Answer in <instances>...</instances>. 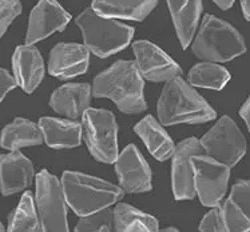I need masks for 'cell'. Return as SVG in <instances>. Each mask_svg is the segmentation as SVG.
Instances as JSON below:
<instances>
[{
    "label": "cell",
    "mask_w": 250,
    "mask_h": 232,
    "mask_svg": "<svg viewBox=\"0 0 250 232\" xmlns=\"http://www.w3.org/2000/svg\"><path fill=\"white\" fill-rule=\"evenodd\" d=\"M77 25L82 31L84 46L98 58H108L122 51L134 36L133 27L98 15L91 7L78 16Z\"/></svg>",
    "instance_id": "5"
},
{
    "label": "cell",
    "mask_w": 250,
    "mask_h": 232,
    "mask_svg": "<svg viewBox=\"0 0 250 232\" xmlns=\"http://www.w3.org/2000/svg\"><path fill=\"white\" fill-rule=\"evenodd\" d=\"M83 134L94 159L106 164L115 163L118 156V124L112 112L87 108L83 114Z\"/></svg>",
    "instance_id": "7"
},
{
    "label": "cell",
    "mask_w": 250,
    "mask_h": 232,
    "mask_svg": "<svg viewBox=\"0 0 250 232\" xmlns=\"http://www.w3.org/2000/svg\"><path fill=\"white\" fill-rule=\"evenodd\" d=\"M195 155H205L204 147L197 137H188L174 148L171 182L177 200H190L197 195L193 167V156Z\"/></svg>",
    "instance_id": "10"
},
{
    "label": "cell",
    "mask_w": 250,
    "mask_h": 232,
    "mask_svg": "<svg viewBox=\"0 0 250 232\" xmlns=\"http://www.w3.org/2000/svg\"><path fill=\"white\" fill-rule=\"evenodd\" d=\"M213 1L220 7L221 10H229L230 7L234 4V0H213Z\"/></svg>",
    "instance_id": "33"
},
{
    "label": "cell",
    "mask_w": 250,
    "mask_h": 232,
    "mask_svg": "<svg viewBox=\"0 0 250 232\" xmlns=\"http://www.w3.org/2000/svg\"><path fill=\"white\" fill-rule=\"evenodd\" d=\"M195 193L205 207L218 206L224 199L230 177V167L205 155L193 156Z\"/></svg>",
    "instance_id": "9"
},
{
    "label": "cell",
    "mask_w": 250,
    "mask_h": 232,
    "mask_svg": "<svg viewBox=\"0 0 250 232\" xmlns=\"http://www.w3.org/2000/svg\"><path fill=\"white\" fill-rule=\"evenodd\" d=\"M164 231H178L177 228H173V227H168V228H165Z\"/></svg>",
    "instance_id": "35"
},
{
    "label": "cell",
    "mask_w": 250,
    "mask_h": 232,
    "mask_svg": "<svg viewBox=\"0 0 250 232\" xmlns=\"http://www.w3.org/2000/svg\"><path fill=\"white\" fill-rule=\"evenodd\" d=\"M34 179V166L21 151L0 155V191L4 196L26 190Z\"/></svg>",
    "instance_id": "15"
},
{
    "label": "cell",
    "mask_w": 250,
    "mask_h": 232,
    "mask_svg": "<svg viewBox=\"0 0 250 232\" xmlns=\"http://www.w3.org/2000/svg\"><path fill=\"white\" fill-rule=\"evenodd\" d=\"M4 231V226L1 224V222H0V232H3Z\"/></svg>",
    "instance_id": "36"
},
{
    "label": "cell",
    "mask_w": 250,
    "mask_h": 232,
    "mask_svg": "<svg viewBox=\"0 0 250 232\" xmlns=\"http://www.w3.org/2000/svg\"><path fill=\"white\" fill-rule=\"evenodd\" d=\"M246 51L244 38L233 25L213 15H206L193 41L194 55L204 61L225 63Z\"/></svg>",
    "instance_id": "4"
},
{
    "label": "cell",
    "mask_w": 250,
    "mask_h": 232,
    "mask_svg": "<svg viewBox=\"0 0 250 232\" xmlns=\"http://www.w3.org/2000/svg\"><path fill=\"white\" fill-rule=\"evenodd\" d=\"M90 50L79 43H59L50 52L48 72L58 79H71L88 68Z\"/></svg>",
    "instance_id": "14"
},
{
    "label": "cell",
    "mask_w": 250,
    "mask_h": 232,
    "mask_svg": "<svg viewBox=\"0 0 250 232\" xmlns=\"http://www.w3.org/2000/svg\"><path fill=\"white\" fill-rule=\"evenodd\" d=\"M21 0H0V38L4 35L15 18L21 15Z\"/></svg>",
    "instance_id": "29"
},
{
    "label": "cell",
    "mask_w": 250,
    "mask_h": 232,
    "mask_svg": "<svg viewBox=\"0 0 250 232\" xmlns=\"http://www.w3.org/2000/svg\"><path fill=\"white\" fill-rule=\"evenodd\" d=\"M199 231L204 232H224L226 231V226H225L224 213H222V207L220 204L214 206L213 210H210L202 222L199 224Z\"/></svg>",
    "instance_id": "30"
},
{
    "label": "cell",
    "mask_w": 250,
    "mask_h": 232,
    "mask_svg": "<svg viewBox=\"0 0 250 232\" xmlns=\"http://www.w3.org/2000/svg\"><path fill=\"white\" fill-rule=\"evenodd\" d=\"M91 104V86L87 83H68L54 91L50 106L59 115L68 119L83 116Z\"/></svg>",
    "instance_id": "17"
},
{
    "label": "cell",
    "mask_w": 250,
    "mask_h": 232,
    "mask_svg": "<svg viewBox=\"0 0 250 232\" xmlns=\"http://www.w3.org/2000/svg\"><path fill=\"white\" fill-rule=\"evenodd\" d=\"M7 230L11 232H38L42 231L41 220L38 216L35 202L31 192H24L15 211L8 219Z\"/></svg>",
    "instance_id": "25"
},
{
    "label": "cell",
    "mask_w": 250,
    "mask_h": 232,
    "mask_svg": "<svg viewBox=\"0 0 250 232\" xmlns=\"http://www.w3.org/2000/svg\"><path fill=\"white\" fill-rule=\"evenodd\" d=\"M241 7L244 11L245 19L250 20V0H241Z\"/></svg>",
    "instance_id": "34"
},
{
    "label": "cell",
    "mask_w": 250,
    "mask_h": 232,
    "mask_svg": "<svg viewBox=\"0 0 250 232\" xmlns=\"http://www.w3.org/2000/svg\"><path fill=\"white\" fill-rule=\"evenodd\" d=\"M157 108L158 119L164 126L179 123L201 124L217 116L209 103L181 76L166 81Z\"/></svg>",
    "instance_id": "2"
},
{
    "label": "cell",
    "mask_w": 250,
    "mask_h": 232,
    "mask_svg": "<svg viewBox=\"0 0 250 232\" xmlns=\"http://www.w3.org/2000/svg\"><path fill=\"white\" fill-rule=\"evenodd\" d=\"M15 87V79L8 74V71L0 68V101L3 100L5 97V95L10 91H12Z\"/></svg>",
    "instance_id": "31"
},
{
    "label": "cell",
    "mask_w": 250,
    "mask_h": 232,
    "mask_svg": "<svg viewBox=\"0 0 250 232\" xmlns=\"http://www.w3.org/2000/svg\"><path fill=\"white\" fill-rule=\"evenodd\" d=\"M240 115H241V117L245 120L246 126H248V128H249V132H250V96L248 97V100L244 103V106L241 107Z\"/></svg>",
    "instance_id": "32"
},
{
    "label": "cell",
    "mask_w": 250,
    "mask_h": 232,
    "mask_svg": "<svg viewBox=\"0 0 250 232\" xmlns=\"http://www.w3.org/2000/svg\"><path fill=\"white\" fill-rule=\"evenodd\" d=\"M43 141L44 137L39 124L23 117H16L11 124L3 128L0 135V146L10 151L19 150L21 147L39 146Z\"/></svg>",
    "instance_id": "22"
},
{
    "label": "cell",
    "mask_w": 250,
    "mask_h": 232,
    "mask_svg": "<svg viewBox=\"0 0 250 232\" xmlns=\"http://www.w3.org/2000/svg\"><path fill=\"white\" fill-rule=\"evenodd\" d=\"M135 63L141 75L150 81H167L182 75L178 63L147 40H138L133 44Z\"/></svg>",
    "instance_id": "11"
},
{
    "label": "cell",
    "mask_w": 250,
    "mask_h": 232,
    "mask_svg": "<svg viewBox=\"0 0 250 232\" xmlns=\"http://www.w3.org/2000/svg\"><path fill=\"white\" fill-rule=\"evenodd\" d=\"M158 0H94L92 10L104 18L145 20L155 8Z\"/></svg>",
    "instance_id": "20"
},
{
    "label": "cell",
    "mask_w": 250,
    "mask_h": 232,
    "mask_svg": "<svg viewBox=\"0 0 250 232\" xmlns=\"http://www.w3.org/2000/svg\"><path fill=\"white\" fill-rule=\"evenodd\" d=\"M39 127L43 132L46 144L54 150L81 146L82 124L79 121L44 116L39 120Z\"/></svg>",
    "instance_id": "18"
},
{
    "label": "cell",
    "mask_w": 250,
    "mask_h": 232,
    "mask_svg": "<svg viewBox=\"0 0 250 232\" xmlns=\"http://www.w3.org/2000/svg\"><path fill=\"white\" fill-rule=\"evenodd\" d=\"M199 141L208 156L230 168L246 154L245 136L229 116H222Z\"/></svg>",
    "instance_id": "8"
},
{
    "label": "cell",
    "mask_w": 250,
    "mask_h": 232,
    "mask_svg": "<svg viewBox=\"0 0 250 232\" xmlns=\"http://www.w3.org/2000/svg\"><path fill=\"white\" fill-rule=\"evenodd\" d=\"M230 80L229 71L214 61H204L195 64L189 72V83L194 87L222 90Z\"/></svg>",
    "instance_id": "24"
},
{
    "label": "cell",
    "mask_w": 250,
    "mask_h": 232,
    "mask_svg": "<svg viewBox=\"0 0 250 232\" xmlns=\"http://www.w3.org/2000/svg\"><path fill=\"white\" fill-rule=\"evenodd\" d=\"M35 206L42 231H68L67 203L63 186L59 179L47 170L41 171L36 176Z\"/></svg>",
    "instance_id": "6"
},
{
    "label": "cell",
    "mask_w": 250,
    "mask_h": 232,
    "mask_svg": "<svg viewBox=\"0 0 250 232\" xmlns=\"http://www.w3.org/2000/svg\"><path fill=\"white\" fill-rule=\"evenodd\" d=\"M224 213L226 231L230 232H248L250 231V219L237 207L230 199L221 206Z\"/></svg>",
    "instance_id": "27"
},
{
    "label": "cell",
    "mask_w": 250,
    "mask_h": 232,
    "mask_svg": "<svg viewBox=\"0 0 250 232\" xmlns=\"http://www.w3.org/2000/svg\"><path fill=\"white\" fill-rule=\"evenodd\" d=\"M134 131L138 134V136L142 139L145 146L147 147L150 154L157 160L165 162L168 157L173 156L175 148L173 140L153 115L143 117L138 124H135Z\"/></svg>",
    "instance_id": "21"
},
{
    "label": "cell",
    "mask_w": 250,
    "mask_h": 232,
    "mask_svg": "<svg viewBox=\"0 0 250 232\" xmlns=\"http://www.w3.org/2000/svg\"><path fill=\"white\" fill-rule=\"evenodd\" d=\"M114 230L118 232H155L159 230V223L146 212L126 203H119L114 208Z\"/></svg>",
    "instance_id": "23"
},
{
    "label": "cell",
    "mask_w": 250,
    "mask_h": 232,
    "mask_svg": "<svg viewBox=\"0 0 250 232\" xmlns=\"http://www.w3.org/2000/svg\"><path fill=\"white\" fill-rule=\"evenodd\" d=\"M229 199L250 219V179L235 182Z\"/></svg>",
    "instance_id": "28"
},
{
    "label": "cell",
    "mask_w": 250,
    "mask_h": 232,
    "mask_svg": "<svg viewBox=\"0 0 250 232\" xmlns=\"http://www.w3.org/2000/svg\"><path fill=\"white\" fill-rule=\"evenodd\" d=\"M115 171L125 192L142 193L151 190V170L134 144H128L118 154Z\"/></svg>",
    "instance_id": "12"
},
{
    "label": "cell",
    "mask_w": 250,
    "mask_h": 232,
    "mask_svg": "<svg viewBox=\"0 0 250 232\" xmlns=\"http://www.w3.org/2000/svg\"><path fill=\"white\" fill-rule=\"evenodd\" d=\"M75 231L78 232H111L114 230V208L106 207L86 216H81Z\"/></svg>",
    "instance_id": "26"
},
{
    "label": "cell",
    "mask_w": 250,
    "mask_h": 232,
    "mask_svg": "<svg viewBox=\"0 0 250 232\" xmlns=\"http://www.w3.org/2000/svg\"><path fill=\"white\" fill-rule=\"evenodd\" d=\"M70 19V14L56 0H41L31 11L26 44H35L56 31H63Z\"/></svg>",
    "instance_id": "13"
},
{
    "label": "cell",
    "mask_w": 250,
    "mask_h": 232,
    "mask_svg": "<svg viewBox=\"0 0 250 232\" xmlns=\"http://www.w3.org/2000/svg\"><path fill=\"white\" fill-rule=\"evenodd\" d=\"M62 186L66 203L78 216L111 207L125 195V191L118 186L81 172L64 171Z\"/></svg>",
    "instance_id": "3"
},
{
    "label": "cell",
    "mask_w": 250,
    "mask_h": 232,
    "mask_svg": "<svg viewBox=\"0 0 250 232\" xmlns=\"http://www.w3.org/2000/svg\"><path fill=\"white\" fill-rule=\"evenodd\" d=\"M12 68L18 86L27 94H32L43 80L44 63L41 52L32 44L19 46L12 56Z\"/></svg>",
    "instance_id": "16"
},
{
    "label": "cell",
    "mask_w": 250,
    "mask_h": 232,
    "mask_svg": "<svg viewBox=\"0 0 250 232\" xmlns=\"http://www.w3.org/2000/svg\"><path fill=\"white\" fill-rule=\"evenodd\" d=\"M179 43L186 50L193 40L202 12V0H167Z\"/></svg>",
    "instance_id": "19"
},
{
    "label": "cell",
    "mask_w": 250,
    "mask_h": 232,
    "mask_svg": "<svg viewBox=\"0 0 250 232\" xmlns=\"http://www.w3.org/2000/svg\"><path fill=\"white\" fill-rule=\"evenodd\" d=\"M143 87V76L137 63L118 60L95 76L91 92L94 97L112 100L125 114H139L147 108Z\"/></svg>",
    "instance_id": "1"
}]
</instances>
